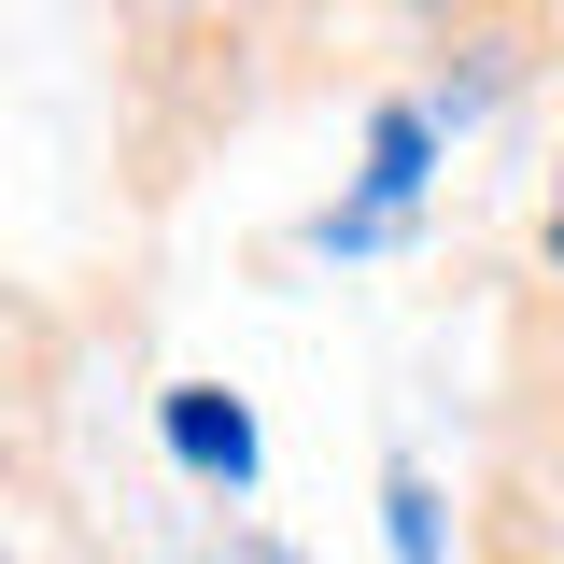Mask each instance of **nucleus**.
I'll return each instance as SVG.
<instances>
[{
	"label": "nucleus",
	"instance_id": "f257e3e1",
	"mask_svg": "<svg viewBox=\"0 0 564 564\" xmlns=\"http://www.w3.org/2000/svg\"><path fill=\"white\" fill-rule=\"evenodd\" d=\"M141 43V113L184 99V128H240L254 113V70L296 57V29L325 0H113Z\"/></svg>",
	"mask_w": 564,
	"mask_h": 564
},
{
	"label": "nucleus",
	"instance_id": "f03ea898",
	"mask_svg": "<svg viewBox=\"0 0 564 564\" xmlns=\"http://www.w3.org/2000/svg\"><path fill=\"white\" fill-rule=\"evenodd\" d=\"M381 14L437 57V113H480L564 57V0H381Z\"/></svg>",
	"mask_w": 564,
	"mask_h": 564
},
{
	"label": "nucleus",
	"instance_id": "7ed1b4c3",
	"mask_svg": "<svg viewBox=\"0 0 564 564\" xmlns=\"http://www.w3.org/2000/svg\"><path fill=\"white\" fill-rule=\"evenodd\" d=\"M522 508H551L564 522V282H522V311H508V410H494V466Z\"/></svg>",
	"mask_w": 564,
	"mask_h": 564
},
{
	"label": "nucleus",
	"instance_id": "20e7f679",
	"mask_svg": "<svg viewBox=\"0 0 564 564\" xmlns=\"http://www.w3.org/2000/svg\"><path fill=\"white\" fill-rule=\"evenodd\" d=\"M423 170H437V99H410V85H395V99L367 113V184H352V198L325 212L311 240H325V254H367V240H381V226L423 198Z\"/></svg>",
	"mask_w": 564,
	"mask_h": 564
},
{
	"label": "nucleus",
	"instance_id": "39448f33",
	"mask_svg": "<svg viewBox=\"0 0 564 564\" xmlns=\"http://www.w3.org/2000/svg\"><path fill=\"white\" fill-rule=\"evenodd\" d=\"M170 452H184L212 494H254V466H269V452H254V410H240L226 381H170Z\"/></svg>",
	"mask_w": 564,
	"mask_h": 564
},
{
	"label": "nucleus",
	"instance_id": "423d86ee",
	"mask_svg": "<svg viewBox=\"0 0 564 564\" xmlns=\"http://www.w3.org/2000/svg\"><path fill=\"white\" fill-rule=\"evenodd\" d=\"M381 508H395V564H452V522H437V480H423V466H395Z\"/></svg>",
	"mask_w": 564,
	"mask_h": 564
},
{
	"label": "nucleus",
	"instance_id": "0eeeda50",
	"mask_svg": "<svg viewBox=\"0 0 564 564\" xmlns=\"http://www.w3.org/2000/svg\"><path fill=\"white\" fill-rule=\"evenodd\" d=\"M536 282H564V170H551V212H536Z\"/></svg>",
	"mask_w": 564,
	"mask_h": 564
}]
</instances>
